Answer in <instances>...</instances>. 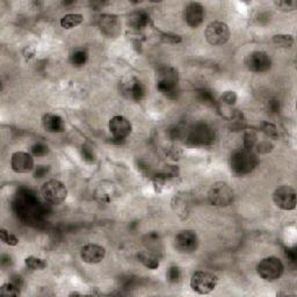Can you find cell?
Wrapping results in <instances>:
<instances>
[{"label":"cell","mask_w":297,"mask_h":297,"mask_svg":"<svg viewBox=\"0 0 297 297\" xmlns=\"http://www.w3.org/2000/svg\"><path fill=\"white\" fill-rule=\"evenodd\" d=\"M156 87L167 98H177L179 91V72L174 66L162 65L156 71Z\"/></svg>","instance_id":"cell-1"},{"label":"cell","mask_w":297,"mask_h":297,"mask_svg":"<svg viewBox=\"0 0 297 297\" xmlns=\"http://www.w3.org/2000/svg\"><path fill=\"white\" fill-rule=\"evenodd\" d=\"M258 165V158L253 154L252 150L247 148H238L234 154L231 155L230 158V167L232 173L237 177H244L247 174L252 173L253 170Z\"/></svg>","instance_id":"cell-2"},{"label":"cell","mask_w":297,"mask_h":297,"mask_svg":"<svg viewBox=\"0 0 297 297\" xmlns=\"http://www.w3.org/2000/svg\"><path fill=\"white\" fill-rule=\"evenodd\" d=\"M284 272L282 261L276 257H267L257 265V273L262 280L274 282L279 280Z\"/></svg>","instance_id":"cell-3"},{"label":"cell","mask_w":297,"mask_h":297,"mask_svg":"<svg viewBox=\"0 0 297 297\" xmlns=\"http://www.w3.org/2000/svg\"><path fill=\"white\" fill-rule=\"evenodd\" d=\"M218 279L215 274L205 270H197L190 279V288L199 295H207L215 290Z\"/></svg>","instance_id":"cell-4"},{"label":"cell","mask_w":297,"mask_h":297,"mask_svg":"<svg viewBox=\"0 0 297 297\" xmlns=\"http://www.w3.org/2000/svg\"><path fill=\"white\" fill-rule=\"evenodd\" d=\"M208 200L216 207H227L235 200V192L227 182H216L208 192Z\"/></svg>","instance_id":"cell-5"},{"label":"cell","mask_w":297,"mask_h":297,"mask_svg":"<svg viewBox=\"0 0 297 297\" xmlns=\"http://www.w3.org/2000/svg\"><path fill=\"white\" fill-rule=\"evenodd\" d=\"M41 195L50 204H60L66 200L67 188L63 182L55 179L45 181L41 187Z\"/></svg>","instance_id":"cell-6"},{"label":"cell","mask_w":297,"mask_h":297,"mask_svg":"<svg viewBox=\"0 0 297 297\" xmlns=\"http://www.w3.org/2000/svg\"><path fill=\"white\" fill-rule=\"evenodd\" d=\"M205 40L210 45L219 47L226 44L231 37L229 26L222 21H212L207 26L204 30Z\"/></svg>","instance_id":"cell-7"},{"label":"cell","mask_w":297,"mask_h":297,"mask_svg":"<svg viewBox=\"0 0 297 297\" xmlns=\"http://www.w3.org/2000/svg\"><path fill=\"white\" fill-rule=\"evenodd\" d=\"M120 92L125 99L131 101H142L146 94L144 84L134 76L124 77L120 82Z\"/></svg>","instance_id":"cell-8"},{"label":"cell","mask_w":297,"mask_h":297,"mask_svg":"<svg viewBox=\"0 0 297 297\" xmlns=\"http://www.w3.org/2000/svg\"><path fill=\"white\" fill-rule=\"evenodd\" d=\"M174 247L179 253L190 254L194 253L199 247V237L193 230L179 231L174 238Z\"/></svg>","instance_id":"cell-9"},{"label":"cell","mask_w":297,"mask_h":297,"mask_svg":"<svg viewBox=\"0 0 297 297\" xmlns=\"http://www.w3.org/2000/svg\"><path fill=\"white\" fill-rule=\"evenodd\" d=\"M245 66L249 71L254 73H264L272 67V59L265 51H252L244 59Z\"/></svg>","instance_id":"cell-10"},{"label":"cell","mask_w":297,"mask_h":297,"mask_svg":"<svg viewBox=\"0 0 297 297\" xmlns=\"http://www.w3.org/2000/svg\"><path fill=\"white\" fill-rule=\"evenodd\" d=\"M273 201L282 210H294L296 208V192L290 186H281L273 193Z\"/></svg>","instance_id":"cell-11"},{"label":"cell","mask_w":297,"mask_h":297,"mask_svg":"<svg viewBox=\"0 0 297 297\" xmlns=\"http://www.w3.org/2000/svg\"><path fill=\"white\" fill-rule=\"evenodd\" d=\"M109 131L112 134L114 139L122 140L125 139L131 134L132 125L127 117L116 115L110 119L109 121Z\"/></svg>","instance_id":"cell-12"},{"label":"cell","mask_w":297,"mask_h":297,"mask_svg":"<svg viewBox=\"0 0 297 297\" xmlns=\"http://www.w3.org/2000/svg\"><path fill=\"white\" fill-rule=\"evenodd\" d=\"M11 167L15 173H29L34 170V158L28 152H14L11 157Z\"/></svg>","instance_id":"cell-13"},{"label":"cell","mask_w":297,"mask_h":297,"mask_svg":"<svg viewBox=\"0 0 297 297\" xmlns=\"http://www.w3.org/2000/svg\"><path fill=\"white\" fill-rule=\"evenodd\" d=\"M171 205H172L173 211L176 212L177 216L180 217L181 219H186L189 216L193 208L192 196L186 192L178 193L173 196Z\"/></svg>","instance_id":"cell-14"},{"label":"cell","mask_w":297,"mask_h":297,"mask_svg":"<svg viewBox=\"0 0 297 297\" xmlns=\"http://www.w3.org/2000/svg\"><path fill=\"white\" fill-rule=\"evenodd\" d=\"M98 26L101 33L107 37H117L121 34V22L114 14H102L99 18Z\"/></svg>","instance_id":"cell-15"},{"label":"cell","mask_w":297,"mask_h":297,"mask_svg":"<svg viewBox=\"0 0 297 297\" xmlns=\"http://www.w3.org/2000/svg\"><path fill=\"white\" fill-rule=\"evenodd\" d=\"M81 257L83 259V261L86 262V264H99V262H101L105 259L106 250L105 247H102L101 245L90 243L82 247Z\"/></svg>","instance_id":"cell-16"},{"label":"cell","mask_w":297,"mask_h":297,"mask_svg":"<svg viewBox=\"0 0 297 297\" xmlns=\"http://www.w3.org/2000/svg\"><path fill=\"white\" fill-rule=\"evenodd\" d=\"M185 20L190 28H197L204 20V7L200 3H189L185 10Z\"/></svg>","instance_id":"cell-17"},{"label":"cell","mask_w":297,"mask_h":297,"mask_svg":"<svg viewBox=\"0 0 297 297\" xmlns=\"http://www.w3.org/2000/svg\"><path fill=\"white\" fill-rule=\"evenodd\" d=\"M128 25L135 30L146 28L151 25V18L146 11L137 10L128 15Z\"/></svg>","instance_id":"cell-18"},{"label":"cell","mask_w":297,"mask_h":297,"mask_svg":"<svg viewBox=\"0 0 297 297\" xmlns=\"http://www.w3.org/2000/svg\"><path fill=\"white\" fill-rule=\"evenodd\" d=\"M42 124H43L44 130L48 132H63L65 130V124L62 117L52 113L44 114Z\"/></svg>","instance_id":"cell-19"},{"label":"cell","mask_w":297,"mask_h":297,"mask_svg":"<svg viewBox=\"0 0 297 297\" xmlns=\"http://www.w3.org/2000/svg\"><path fill=\"white\" fill-rule=\"evenodd\" d=\"M214 138L211 129H209L205 124H200L195 127L190 132V140L194 143H207L211 142Z\"/></svg>","instance_id":"cell-20"},{"label":"cell","mask_w":297,"mask_h":297,"mask_svg":"<svg viewBox=\"0 0 297 297\" xmlns=\"http://www.w3.org/2000/svg\"><path fill=\"white\" fill-rule=\"evenodd\" d=\"M137 258H138V261L140 262V264L145 266V267L148 269H157L159 267V265H161V262H159V258L156 256L155 253L140 252L138 253Z\"/></svg>","instance_id":"cell-21"},{"label":"cell","mask_w":297,"mask_h":297,"mask_svg":"<svg viewBox=\"0 0 297 297\" xmlns=\"http://www.w3.org/2000/svg\"><path fill=\"white\" fill-rule=\"evenodd\" d=\"M229 122V127L231 129V131H241L244 130L246 127L245 116H244V114L242 112H239V110H235V112L231 113Z\"/></svg>","instance_id":"cell-22"},{"label":"cell","mask_w":297,"mask_h":297,"mask_svg":"<svg viewBox=\"0 0 297 297\" xmlns=\"http://www.w3.org/2000/svg\"><path fill=\"white\" fill-rule=\"evenodd\" d=\"M84 21V17L82 14L73 13V14H66L60 19V26L64 29H72L77 27Z\"/></svg>","instance_id":"cell-23"},{"label":"cell","mask_w":297,"mask_h":297,"mask_svg":"<svg viewBox=\"0 0 297 297\" xmlns=\"http://www.w3.org/2000/svg\"><path fill=\"white\" fill-rule=\"evenodd\" d=\"M89 59V52H87L85 49L79 48L76 49V50L72 52L70 56V62L72 65L75 66H82L87 62Z\"/></svg>","instance_id":"cell-24"},{"label":"cell","mask_w":297,"mask_h":297,"mask_svg":"<svg viewBox=\"0 0 297 297\" xmlns=\"http://www.w3.org/2000/svg\"><path fill=\"white\" fill-rule=\"evenodd\" d=\"M25 265L26 267L30 270H43L47 268V261L44 259L30 256L25 259Z\"/></svg>","instance_id":"cell-25"},{"label":"cell","mask_w":297,"mask_h":297,"mask_svg":"<svg viewBox=\"0 0 297 297\" xmlns=\"http://www.w3.org/2000/svg\"><path fill=\"white\" fill-rule=\"evenodd\" d=\"M0 295L5 297H17L20 295V287L14 282L4 283L0 287Z\"/></svg>","instance_id":"cell-26"},{"label":"cell","mask_w":297,"mask_h":297,"mask_svg":"<svg viewBox=\"0 0 297 297\" xmlns=\"http://www.w3.org/2000/svg\"><path fill=\"white\" fill-rule=\"evenodd\" d=\"M273 42L281 48H290L294 44V36L290 34H277L273 36Z\"/></svg>","instance_id":"cell-27"},{"label":"cell","mask_w":297,"mask_h":297,"mask_svg":"<svg viewBox=\"0 0 297 297\" xmlns=\"http://www.w3.org/2000/svg\"><path fill=\"white\" fill-rule=\"evenodd\" d=\"M258 144V136L257 132L253 130H247L244 134V144L243 147L247 148V150H252V148Z\"/></svg>","instance_id":"cell-28"},{"label":"cell","mask_w":297,"mask_h":297,"mask_svg":"<svg viewBox=\"0 0 297 297\" xmlns=\"http://www.w3.org/2000/svg\"><path fill=\"white\" fill-rule=\"evenodd\" d=\"M166 279L170 283H178L181 280V270L178 266H171L166 272Z\"/></svg>","instance_id":"cell-29"},{"label":"cell","mask_w":297,"mask_h":297,"mask_svg":"<svg viewBox=\"0 0 297 297\" xmlns=\"http://www.w3.org/2000/svg\"><path fill=\"white\" fill-rule=\"evenodd\" d=\"M159 37L161 40L164 42V43H170V44H177V43H181L182 42V37L178 34L174 33H170V32H162L159 34Z\"/></svg>","instance_id":"cell-30"},{"label":"cell","mask_w":297,"mask_h":297,"mask_svg":"<svg viewBox=\"0 0 297 297\" xmlns=\"http://www.w3.org/2000/svg\"><path fill=\"white\" fill-rule=\"evenodd\" d=\"M0 238H2V241L9 246H17L19 244V238L17 236L11 234V232L7 231L6 229L0 230Z\"/></svg>","instance_id":"cell-31"},{"label":"cell","mask_w":297,"mask_h":297,"mask_svg":"<svg viewBox=\"0 0 297 297\" xmlns=\"http://www.w3.org/2000/svg\"><path fill=\"white\" fill-rule=\"evenodd\" d=\"M274 4L282 12H292L297 7V3L295 0H280V2H275Z\"/></svg>","instance_id":"cell-32"},{"label":"cell","mask_w":297,"mask_h":297,"mask_svg":"<svg viewBox=\"0 0 297 297\" xmlns=\"http://www.w3.org/2000/svg\"><path fill=\"white\" fill-rule=\"evenodd\" d=\"M49 152L48 145H45L44 143H36L32 146V154L34 156H37V157H42V156H45Z\"/></svg>","instance_id":"cell-33"},{"label":"cell","mask_w":297,"mask_h":297,"mask_svg":"<svg viewBox=\"0 0 297 297\" xmlns=\"http://www.w3.org/2000/svg\"><path fill=\"white\" fill-rule=\"evenodd\" d=\"M220 101H222V104L227 106H234L237 102V94H236V92L229 91V92H226L222 95Z\"/></svg>","instance_id":"cell-34"},{"label":"cell","mask_w":297,"mask_h":297,"mask_svg":"<svg viewBox=\"0 0 297 297\" xmlns=\"http://www.w3.org/2000/svg\"><path fill=\"white\" fill-rule=\"evenodd\" d=\"M262 130L265 131L266 135H268L272 138H275L277 137V129L274 124L272 123H265L264 127H262Z\"/></svg>","instance_id":"cell-35"},{"label":"cell","mask_w":297,"mask_h":297,"mask_svg":"<svg viewBox=\"0 0 297 297\" xmlns=\"http://www.w3.org/2000/svg\"><path fill=\"white\" fill-rule=\"evenodd\" d=\"M256 146L258 148V152H260V154H268V152L272 151L273 148V145L268 142V140L260 142L259 144H257Z\"/></svg>","instance_id":"cell-36"},{"label":"cell","mask_w":297,"mask_h":297,"mask_svg":"<svg viewBox=\"0 0 297 297\" xmlns=\"http://www.w3.org/2000/svg\"><path fill=\"white\" fill-rule=\"evenodd\" d=\"M268 109L272 113H279L280 112V101L277 99H270L268 101Z\"/></svg>","instance_id":"cell-37"},{"label":"cell","mask_w":297,"mask_h":297,"mask_svg":"<svg viewBox=\"0 0 297 297\" xmlns=\"http://www.w3.org/2000/svg\"><path fill=\"white\" fill-rule=\"evenodd\" d=\"M48 173V166H37V169L35 171V178H42L44 177L45 174Z\"/></svg>","instance_id":"cell-38"},{"label":"cell","mask_w":297,"mask_h":297,"mask_svg":"<svg viewBox=\"0 0 297 297\" xmlns=\"http://www.w3.org/2000/svg\"><path fill=\"white\" fill-rule=\"evenodd\" d=\"M201 99H202V101H204L205 104H209V102L214 101V98H212L211 93L205 92V91H204V92L201 93Z\"/></svg>","instance_id":"cell-39"},{"label":"cell","mask_w":297,"mask_h":297,"mask_svg":"<svg viewBox=\"0 0 297 297\" xmlns=\"http://www.w3.org/2000/svg\"><path fill=\"white\" fill-rule=\"evenodd\" d=\"M83 156L84 158L85 159H91V162L94 161V155L92 154V152H89V150H87L86 147H83Z\"/></svg>","instance_id":"cell-40"}]
</instances>
